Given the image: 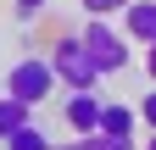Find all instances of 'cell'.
<instances>
[{
	"label": "cell",
	"mask_w": 156,
	"mask_h": 150,
	"mask_svg": "<svg viewBox=\"0 0 156 150\" xmlns=\"http://www.w3.org/2000/svg\"><path fill=\"white\" fill-rule=\"evenodd\" d=\"M145 72H151V84H156V45L145 50Z\"/></svg>",
	"instance_id": "cell-13"
},
{
	"label": "cell",
	"mask_w": 156,
	"mask_h": 150,
	"mask_svg": "<svg viewBox=\"0 0 156 150\" xmlns=\"http://www.w3.org/2000/svg\"><path fill=\"white\" fill-rule=\"evenodd\" d=\"M45 6H50V0H17V22H34Z\"/></svg>",
	"instance_id": "cell-12"
},
{
	"label": "cell",
	"mask_w": 156,
	"mask_h": 150,
	"mask_svg": "<svg viewBox=\"0 0 156 150\" xmlns=\"http://www.w3.org/2000/svg\"><path fill=\"white\" fill-rule=\"evenodd\" d=\"M101 111H106V100H101V95H67L62 117H67L73 134L84 139V134H101Z\"/></svg>",
	"instance_id": "cell-4"
},
{
	"label": "cell",
	"mask_w": 156,
	"mask_h": 150,
	"mask_svg": "<svg viewBox=\"0 0 156 150\" xmlns=\"http://www.w3.org/2000/svg\"><path fill=\"white\" fill-rule=\"evenodd\" d=\"M6 150H56V145H50L45 128L34 122V128H23V134H11V139H6Z\"/></svg>",
	"instance_id": "cell-8"
},
{
	"label": "cell",
	"mask_w": 156,
	"mask_h": 150,
	"mask_svg": "<svg viewBox=\"0 0 156 150\" xmlns=\"http://www.w3.org/2000/svg\"><path fill=\"white\" fill-rule=\"evenodd\" d=\"M134 0H84V11L89 17H112V11H128Z\"/></svg>",
	"instance_id": "cell-10"
},
{
	"label": "cell",
	"mask_w": 156,
	"mask_h": 150,
	"mask_svg": "<svg viewBox=\"0 0 156 150\" xmlns=\"http://www.w3.org/2000/svg\"><path fill=\"white\" fill-rule=\"evenodd\" d=\"M78 39L89 45V56H95V67H101V78H112V72H123L128 67V33H117L106 17H89L84 22V33H78Z\"/></svg>",
	"instance_id": "cell-3"
},
{
	"label": "cell",
	"mask_w": 156,
	"mask_h": 150,
	"mask_svg": "<svg viewBox=\"0 0 156 150\" xmlns=\"http://www.w3.org/2000/svg\"><path fill=\"white\" fill-rule=\"evenodd\" d=\"M56 89V72H50V56H23V61H11L6 84H0V95L23 100V106H45Z\"/></svg>",
	"instance_id": "cell-2"
},
{
	"label": "cell",
	"mask_w": 156,
	"mask_h": 150,
	"mask_svg": "<svg viewBox=\"0 0 156 150\" xmlns=\"http://www.w3.org/2000/svg\"><path fill=\"white\" fill-rule=\"evenodd\" d=\"M56 150H78V145H56Z\"/></svg>",
	"instance_id": "cell-15"
},
{
	"label": "cell",
	"mask_w": 156,
	"mask_h": 150,
	"mask_svg": "<svg viewBox=\"0 0 156 150\" xmlns=\"http://www.w3.org/2000/svg\"><path fill=\"white\" fill-rule=\"evenodd\" d=\"M50 72L73 95H95V84H101V67H95V56H89V45L78 39V33H67V39L50 45Z\"/></svg>",
	"instance_id": "cell-1"
},
{
	"label": "cell",
	"mask_w": 156,
	"mask_h": 150,
	"mask_svg": "<svg viewBox=\"0 0 156 150\" xmlns=\"http://www.w3.org/2000/svg\"><path fill=\"white\" fill-rule=\"evenodd\" d=\"M145 150H156V134H151V139H145Z\"/></svg>",
	"instance_id": "cell-14"
},
{
	"label": "cell",
	"mask_w": 156,
	"mask_h": 150,
	"mask_svg": "<svg viewBox=\"0 0 156 150\" xmlns=\"http://www.w3.org/2000/svg\"><path fill=\"white\" fill-rule=\"evenodd\" d=\"M23 128H34V106L11 100V95H0V145H6L11 134H23Z\"/></svg>",
	"instance_id": "cell-7"
},
{
	"label": "cell",
	"mask_w": 156,
	"mask_h": 150,
	"mask_svg": "<svg viewBox=\"0 0 156 150\" xmlns=\"http://www.w3.org/2000/svg\"><path fill=\"white\" fill-rule=\"evenodd\" d=\"M123 33H128V39H140L145 50L156 45V0H134V6L123 11Z\"/></svg>",
	"instance_id": "cell-5"
},
{
	"label": "cell",
	"mask_w": 156,
	"mask_h": 150,
	"mask_svg": "<svg viewBox=\"0 0 156 150\" xmlns=\"http://www.w3.org/2000/svg\"><path fill=\"white\" fill-rule=\"evenodd\" d=\"M140 122L156 134V89H145V95H140Z\"/></svg>",
	"instance_id": "cell-11"
},
{
	"label": "cell",
	"mask_w": 156,
	"mask_h": 150,
	"mask_svg": "<svg viewBox=\"0 0 156 150\" xmlns=\"http://www.w3.org/2000/svg\"><path fill=\"white\" fill-rule=\"evenodd\" d=\"M134 128H140V106L106 100V111H101V134H106V139H134Z\"/></svg>",
	"instance_id": "cell-6"
},
{
	"label": "cell",
	"mask_w": 156,
	"mask_h": 150,
	"mask_svg": "<svg viewBox=\"0 0 156 150\" xmlns=\"http://www.w3.org/2000/svg\"><path fill=\"white\" fill-rule=\"evenodd\" d=\"M78 150H134V139H106V134H84V139H73Z\"/></svg>",
	"instance_id": "cell-9"
}]
</instances>
